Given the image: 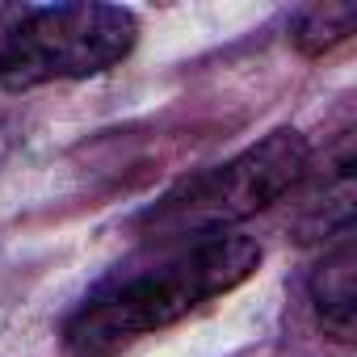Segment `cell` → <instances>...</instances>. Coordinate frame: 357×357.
<instances>
[{"instance_id": "6da1fadb", "label": "cell", "mask_w": 357, "mask_h": 357, "mask_svg": "<svg viewBox=\"0 0 357 357\" xmlns=\"http://www.w3.org/2000/svg\"><path fill=\"white\" fill-rule=\"evenodd\" d=\"M261 265V244L248 236L164 240L139 261L101 278L68 315L63 349L72 357H118L135 340L172 328L206 303L244 286Z\"/></svg>"}, {"instance_id": "7a4b0ae2", "label": "cell", "mask_w": 357, "mask_h": 357, "mask_svg": "<svg viewBox=\"0 0 357 357\" xmlns=\"http://www.w3.org/2000/svg\"><path fill=\"white\" fill-rule=\"evenodd\" d=\"M307 168H311V143L290 126L273 130L261 143L244 147L240 155L172 185L155 206L143 211L139 227L155 244L190 236H223L227 227L282 202L307 176Z\"/></svg>"}, {"instance_id": "3957f363", "label": "cell", "mask_w": 357, "mask_h": 357, "mask_svg": "<svg viewBox=\"0 0 357 357\" xmlns=\"http://www.w3.org/2000/svg\"><path fill=\"white\" fill-rule=\"evenodd\" d=\"M139 43V22L118 5H47L30 9L17 26L0 84L9 93H26L55 80L101 76L122 63Z\"/></svg>"}, {"instance_id": "277c9868", "label": "cell", "mask_w": 357, "mask_h": 357, "mask_svg": "<svg viewBox=\"0 0 357 357\" xmlns=\"http://www.w3.org/2000/svg\"><path fill=\"white\" fill-rule=\"evenodd\" d=\"M307 286H311V307H315L319 328L332 340L349 344L353 324H357V244H353V231L332 240L324 261L311 269Z\"/></svg>"}, {"instance_id": "5b68a950", "label": "cell", "mask_w": 357, "mask_h": 357, "mask_svg": "<svg viewBox=\"0 0 357 357\" xmlns=\"http://www.w3.org/2000/svg\"><path fill=\"white\" fill-rule=\"evenodd\" d=\"M303 240H336L353 231V135L336 139V151L324 160V181L303 202Z\"/></svg>"}, {"instance_id": "8992f818", "label": "cell", "mask_w": 357, "mask_h": 357, "mask_svg": "<svg viewBox=\"0 0 357 357\" xmlns=\"http://www.w3.org/2000/svg\"><path fill=\"white\" fill-rule=\"evenodd\" d=\"M357 26V5L353 0H319V5H307L290 17V43L298 55L315 59L328 55L332 47H340Z\"/></svg>"}, {"instance_id": "52a82bcc", "label": "cell", "mask_w": 357, "mask_h": 357, "mask_svg": "<svg viewBox=\"0 0 357 357\" xmlns=\"http://www.w3.org/2000/svg\"><path fill=\"white\" fill-rule=\"evenodd\" d=\"M30 5H9V0H0V68H5V55H9V43L17 34V26L26 22Z\"/></svg>"}, {"instance_id": "ba28073f", "label": "cell", "mask_w": 357, "mask_h": 357, "mask_svg": "<svg viewBox=\"0 0 357 357\" xmlns=\"http://www.w3.org/2000/svg\"><path fill=\"white\" fill-rule=\"evenodd\" d=\"M17 143H22V126H17V118H9L5 109H0V164L13 155Z\"/></svg>"}]
</instances>
